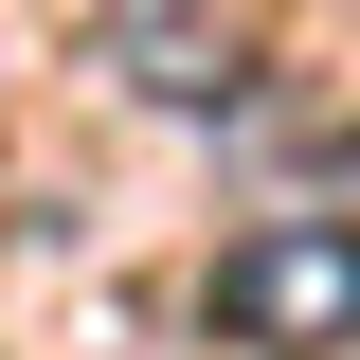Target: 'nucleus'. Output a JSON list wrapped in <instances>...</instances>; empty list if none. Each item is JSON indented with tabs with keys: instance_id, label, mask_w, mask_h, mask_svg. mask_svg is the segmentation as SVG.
<instances>
[{
	"instance_id": "1",
	"label": "nucleus",
	"mask_w": 360,
	"mask_h": 360,
	"mask_svg": "<svg viewBox=\"0 0 360 360\" xmlns=\"http://www.w3.org/2000/svg\"><path fill=\"white\" fill-rule=\"evenodd\" d=\"M217 342L252 360H342L360 342V217H252L217 252Z\"/></svg>"
}]
</instances>
